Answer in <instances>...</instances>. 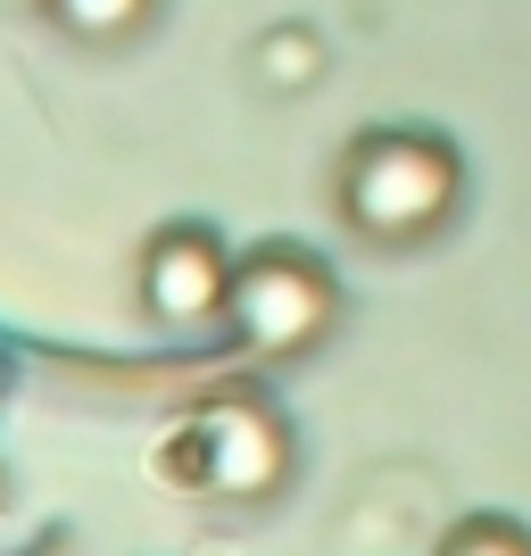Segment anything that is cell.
<instances>
[{
    "label": "cell",
    "mask_w": 531,
    "mask_h": 556,
    "mask_svg": "<svg viewBox=\"0 0 531 556\" xmlns=\"http://www.w3.org/2000/svg\"><path fill=\"white\" fill-rule=\"evenodd\" d=\"M332 200H341V225L374 250H416L432 241L465 200V159L457 141L432 134V125H374L341 150V175H332Z\"/></svg>",
    "instance_id": "cell-1"
},
{
    "label": "cell",
    "mask_w": 531,
    "mask_h": 556,
    "mask_svg": "<svg viewBox=\"0 0 531 556\" xmlns=\"http://www.w3.org/2000/svg\"><path fill=\"white\" fill-rule=\"evenodd\" d=\"M42 17L84 50H116V42H134L141 25L159 17V0H42Z\"/></svg>",
    "instance_id": "cell-5"
},
{
    "label": "cell",
    "mask_w": 531,
    "mask_h": 556,
    "mask_svg": "<svg viewBox=\"0 0 531 556\" xmlns=\"http://www.w3.org/2000/svg\"><path fill=\"white\" fill-rule=\"evenodd\" d=\"M166 465L216 507H266L291 482V424L266 391H216L208 407L184 416Z\"/></svg>",
    "instance_id": "cell-2"
},
{
    "label": "cell",
    "mask_w": 531,
    "mask_h": 556,
    "mask_svg": "<svg viewBox=\"0 0 531 556\" xmlns=\"http://www.w3.org/2000/svg\"><path fill=\"white\" fill-rule=\"evenodd\" d=\"M440 556H531V532L515 515H465L457 532L440 540Z\"/></svg>",
    "instance_id": "cell-6"
},
{
    "label": "cell",
    "mask_w": 531,
    "mask_h": 556,
    "mask_svg": "<svg viewBox=\"0 0 531 556\" xmlns=\"http://www.w3.org/2000/svg\"><path fill=\"white\" fill-rule=\"evenodd\" d=\"M232 341L250 357H307L324 332L341 325V282L316 250L300 241H257L232 266V307H225Z\"/></svg>",
    "instance_id": "cell-3"
},
{
    "label": "cell",
    "mask_w": 531,
    "mask_h": 556,
    "mask_svg": "<svg viewBox=\"0 0 531 556\" xmlns=\"http://www.w3.org/2000/svg\"><path fill=\"white\" fill-rule=\"evenodd\" d=\"M232 266H241V257L225 250L216 225L175 216V225H159L141 241L134 300L159 332H208V325H225V307H232Z\"/></svg>",
    "instance_id": "cell-4"
},
{
    "label": "cell",
    "mask_w": 531,
    "mask_h": 556,
    "mask_svg": "<svg viewBox=\"0 0 531 556\" xmlns=\"http://www.w3.org/2000/svg\"><path fill=\"white\" fill-rule=\"evenodd\" d=\"M0 9H42V0H0Z\"/></svg>",
    "instance_id": "cell-7"
}]
</instances>
